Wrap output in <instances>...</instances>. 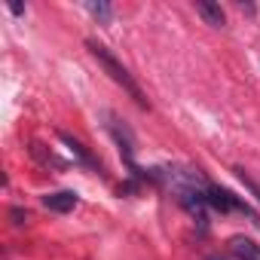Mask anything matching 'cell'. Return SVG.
Instances as JSON below:
<instances>
[{
  "mask_svg": "<svg viewBox=\"0 0 260 260\" xmlns=\"http://www.w3.org/2000/svg\"><path fill=\"white\" fill-rule=\"evenodd\" d=\"M196 13L205 19V25H211V28H223L226 25V16H223V10H220V4H211V0H199L196 4Z\"/></svg>",
  "mask_w": 260,
  "mask_h": 260,
  "instance_id": "cell-6",
  "label": "cell"
},
{
  "mask_svg": "<svg viewBox=\"0 0 260 260\" xmlns=\"http://www.w3.org/2000/svg\"><path fill=\"white\" fill-rule=\"evenodd\" d=\"M208 260H223V257H208Z\"/></svg>",
  "mask_w": 260,
  "mask_h": 260,
  "instance_id": "cell-12",
  "label": "cell"
},
{
  "mask_svg": "<svg viewBox=\"0 0 260 260\" xmlns=\"http://www.w3.org/2000/svg\"><path fill=\"white\" fill-rule=\"evenodd\" d=\"M239 10H242V13H251V16L257 13V7H251V4H239Z\"/></svg>",
  "mask_w": 260,
  "mask_h": 260,
  "instance_id": "cell-11",
  "label": "cell"
},
{
  "mask_svg": "<svg viewBox=\"0 0 260 260\" xmlns=\"http://www.w3.org/2000/svg\"><path fill=\"white\" fill-rule=\"evenodd\" d=\"M58 138H61V144H68V150L74 153V159H77V162H83V166H89V169H101V166L95 162V156H92V153H89V150H86V147H83V144L74 138V135H68V132H58Z\"/></svg>",
  "mask_w": 260,
  "mask_h": 260,
  "instance_id": "cell-5",
  "label": "cell"
},
{
  "mask_svg": "<svg viewBox=\"0 0 260 260\" xmlns=\"http://www.w3.org/2000/svg\"><path fill=\"white\" fill-rule=\"evenodd\" d=\"M230 254L236 260H260V245L248 236H233L230 239Z\"/></svg>",
  "mask_w": 260,
  "mask_h": 260,
  "instance_id": "cell-4",
  "label": "cell"
},
{
  "mask_svg": "<svg viewBox=\"0 0 260 260\" xmlns=\"http://www.w3.org/2000/svg\"><path fill=\"white\" fill-rule=\"evenodd\" d=\"M86 49H89V52H92V58L101 64V71H104V74H107V77H110V80H113V83H116L128 98H132L138 107H144V110L150 107V101H147L144 89L138 86V80L128 74V68H125V64H122V61H119V58H116L104 43H98V40H92V37H89V40H86Z\"/></svg>",
  "mask_w": 260,
  "mask_h": 260,
  "instance_id": "cell-1",
  "label": "cell"
},
{
  "mask_svg": "<svg viewBox=\"0 0 260 260\" xmlns=\"http://www.w3.org/2000/svg\"><path fill=\"white\" fill-rule=\"evenodd\" d=\"M101 119H104V128L110 132V138H113V144L119 147V156H122V162L128 166V172H135L138 166H135V135H132V128H128L113 110H101Z\"/></svg>",
  "mask_w": 260,
  "mask_h": 260,
  "instance_id": "cell-2",
  "label": "cell"
},
{
  "mask_svg": "<svg viewBox=\"0 0 260 260\" xmlns=\"http://www.w3.org/2000/svg\"><path fill=\"white\" fill-rule=\"evenodd\" d=\"M10 220H13V226H22L28 220V211L25 208H10Z\"/></svg>",
  "mask_w": 260,
  "mask_h": 260,
  "instance_id": "cell-9",
  "label": "cell"
},
{
  "mask_svg": "<svg viewBox=\"0 0 260 260\" xmlns=\"http://www.w3.org/2000/svg\"><path fill=\"white\" fill-rule=\"evenodd\" d=\"M10 13H13V16H25V7H19V4H10Z\"/></svg>",
  "mask_w": 260,
  "mask_h": 260,
  "instance_id": "cell-10",
  "label": "cell"
},
{
  "mask_svg": "<svg viewBox=\"0 0 260 260\" xmlns=\"http://www.w3.org/2000/svg\"><path fill=\"white\" fill-rule=\"evenodd\" d=\"M236 178H239V181H242V184H245V187H248V190L254 193V199L260 202V184H257V181H254L251 175H245V169H236Z\"/></svg>",
  "mask_w": 260,
  "mask_h": 260,
  "instance_id": "cell-8",
  "label": "cell"
},
{
  "mask_svg": "<svg viewBox=\"0 0 260 260\" xmlns=\"http://www.w3.org/2000/svg\"><path fill=\"white\" fill-rule=\"evenodd\" d=\"M86 13H89V16H95V19H98V25H107V22L113 19V7H110V4H104V0H98V4H95V0H89V4H86Z\"/></svg>",
  "mask_w": 260,
  "mask_h": 260,
  "instance_id": "cell-7",
  "label": "cell"
},
{
  "mask_svg": "<svg viewBox=\"0 0 260 260\" xmlns=\"http://www.w3.org/2000/svg\"><path fill=\"white\" fill-rule=\"evenodd\" d=\"M77 202H80V196H77L74 190H58V193H46V196H43V205H46L49 211H55V214L74 211Z\"/></svg>",
  "mask_w": 260,
  "mask_h": 260,
  "instance_id": "cell-3",
  "label": "cell"
}]
</instances>
